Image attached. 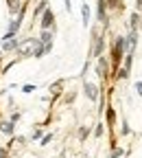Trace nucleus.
Segmentation results:
<instances>
[{
  "label": "nucleus",
  "mask_w": 142,
  "mask_h": 158,
  "mask_svg": "<svg viewBox=\"0 0 142 158\" xmlns=\"http://www.w3.org/2000/svg\"><path fill=\"white\" fill-rule=\"evenodd\" d=\"M94 73H96V77H98L103 84H107V81H109V77H112V64H109V57H105V55L96 57Z\"/></svg>",
  "instance_id": "obj_1"
},
{
  "label": "nucleus",
  "mask_w": 142,
  "mask_h": 158,
  "mask_svg": "<svg viewBox=\"0 0 142 158\" xmlns=\"http://www.w3.org/2000/svg\"><path fill=\"white\" fill-rule=\"evenodd\" d=\"M39 44L37 37H26V40H20V48L15 51L18 57H33L35 55V48Z\"/></svg>",
  "instance_id": "obj_2"
},
{
  "label": "nucleus",
  "mask_w": 142,
  "mask_h": 158,
  "mask_svg": "<svg viewBox=\"0 0 142 158\" xmlns=\"http://www.w3.org/2000/svg\"><path fill=\"white\" fill-rule=\"evenodd\" d=\"M105 37H103V33H98V31H94L92 33V51H90V55L92 57H101V55H105Z\"/></svg>",
  "instance_id": "obj_3"
},
{
  "label": "nucleus",
  "mask_w": 142,
  "mask_h": 158,
  "mask_svg": "<svg viewBox=\"0 0 142 158\" xmlns=\"http://www.w3.org/2000/svg\"><path fill=\"white\" fill-rule=\"evenodd\" d=\"M83 94H85V99L88 101H92V103H96L98 99H101V86L98 84H94V81H83Z\"/></svg>",
  "instance_id": "obj_4"
},
{
  "label": "nucleus",
  "mask_w": 142,
  "mask_h": 158,
  "mask_svg": "<svg viewBox=\"0 0 142 158\" xmlns=\"http://www.w3.org/2000/svg\"><path fill=\"white\" fill-rule=\"evenodd\" d=\"M39 29H50V31H55V13H53L50 7H46L44 13L39 15Z\"/></svg>",
  "instance_id": "obj_5"
},
{
  "label": "nucleus",
  "mask_w": 142,
  "mask_h": 158,
  "mask_svg": "<svg viewBox=\"0 0 142 158\" xmlns=\"http://www.w3.org/2000/svg\"><path fill=\"white\" fill-rule=\"evenodd\" d=\"M20 48V40L18 37H11V40H2V42H0V51H2V53H15Z\"/></svg>",
  "instance_id": "obj_6"
},
{
  "label": "nucleus",
  "mask_w": 142,
  "mask_h": 158,
  "mask_svg": "<svg viewBox=\"0 0 142 158\" xmlns=\"http://www.w3.org/2000/svg\"><path fill=\"white\" fill-rule=\"evenodd\" d=\"M125 44H127V53H136V46H138V31H131L129 29V33L125 35Z\"/></svg>",
  "instance_id": "obj_7"
},
{
  "label": "nucleus",
  "mask_w": 142,
  "mask_h": 158,
  "mask_svg": "<svg viewBox=\"0 0 142 158\" xmlns=\"http://www.w3.org/2000/svg\"><path fill=\"white\" fill-rule=\"evenodd\" d=\"M0 134L2 136H15V123H11L9 118H0Z\"/></svg>",
  "instance_id": "obj_8"
},
{
  "label": "nucleus",
  "mask_w": 142,
  "mask_h": 158,
  "mask_svg": "<svg viewBox=\"0 0 142 158\" xmlns=\"http://www.w3.org/2000/svg\"><path fill=\"white\" fill-rule=\"evenodd\" d=\"M24 0H7V7H9V15H18V11L22 9Z\"/></svg>",
  "instance_id": "obj_9"
},
{
  "label": "nucleus",
  "mask_w": 142,
  "mask_h": 158,
  "mask_svg": "<svg viewBox=\"0 0 142 158\" xmlns=\"http://www.w3.org/2000/svg\"><path fill=\"white\" fill-rule=\"evenodd\" d=\"M105 116H107V127L114 130V125H116V110H114V106L105 108Z\"/></svg>",
  "instance_id": "obj_10"
},
{
  "label": "nucleus",
  "mask_w": 142,
  "mask_h": 158,
  "mask_svg": "<svg viewBox=\"0 0 142 158\" xmlns=\"http://www.w3.org/2000/svg\"><path fill=\"white\" fill-rule=\"evenodd\" d=\"M61 92H64V81H61V79H57L55 84H50V94H53L55 99L61 94Z\"/></svg>",
  "instance_id": "obj_11"
},
{
  "label": "nucleus",
  "mask_w": 142,
  "mask_h": 158,
  "mask_svg": "<svg viewBox=\"0 0 142 158\" xmlns=\"http://www.w3.org/2000/svg\"><path fill=\"white\" fill-rule=\"evenodd\" d=\"M53 37H55V31H50V29H42L39 31V42H53Z\"/></svg>",
  "instance_id": "obj_12"
},
{
  "label": "nucleus",
  "mask_w": 142,
  "mask_h": 158,
  "mask_svg": "<svg viewBox=\"0 0 142 158\" xmlns=\"http://www.w3.org/2000/svg\"><path fill=\"white\" fill-rule=\"evenodd\" d=\"M129 29H131V31H138V29H140V13H138V11L131 13V18H129Z\"/></svg>",
  "instance_id": "obj_13"
},
{
  "label": "nucleus",
  "mask_w": 142,
  "mask_h": 158,
  "mask_svg": "<svg viewBox=\"0 0 142 158\" xmlns=\"http://www.w3.org/2000/svg\"><path fill=\"white\" fill-rule=\"evenodd\" d=\"M81 18H83V27H90V7L85 2L81 7Z\"/></svg>",
  "instance_id": "obj_14"
},
{
  "label": "nucleus",
  "mask_w": 142,
  "mask_h": 158,
  "mask_svg": "<svg viewBox=\"0 0 142 158\" xmlns=\"http://www.w3.org/2000/svg\"><path fill=\"white\" fill-rule=\"evenodd\" d=\"M53 138H55V134L53 132H46L42 138H39V145H42V147H46V145H50L53 143Z\"/></svg>",
  "instance_id": "obj_15"
},
{
  "label": "nucleus",
  "mask_w": 142,
  "mask_h": 158,
  "mask_svg": "<svg viewBox=\"0 0 142 158\" xmlns=\"http://www.w3.org/2000/svg\"><path fill=\"white\" fill-rule=\"evenodd\" d=\"M105 130H107V125H105L103 121H98V123H96V127H94V136H96V138H101V136L105 134Z\"/></svg>",
  "instance_id": "obj_16"
},
{
  "label": "nucleus",
  "mask_w": 142,
  "mask_h": 158,
  "mask_svg": "<svg viewBox=\"0 0 142 158\" xmlns=\"http://www.w3.org/2000/svg\"><path fill=\"white\" fill-rule=\"evenodd\" d=\"M20 90H22L24 94H33V92L37 90V86H35V84H22V86H20Z\"/></svg>",
  "instance_id": "obj_17"
},
{
  "label": "nucleus",
  "mask_w": 142,
  "mask_h": 158,
  "mask_svg": "<svg viewBox=\"0 0 142 158\" xmlns=\"http://www.w3.org/2000/svg\"><path fill=\"white\" fill-rule=\"evenodd\" d=\"M20 118H22V112H20V110H13V112H9V121H11V123H18Z\"/></svg>",
  "instance_id": "obj_18"
},
{
  "label": "nucleus",
  "mask_w": 142,
  "mask_h": 158,
  "mask_svg": "<svg viewBox=\"0 0 142 158\" xmlns=\"http://www.w3.org/2000/svg\"><path fill=\"white\" fill-rule=\"evenodd\" d=\"M125 154V149L123 147H118V145H114V149H112V154H109V158H120Z\"/></svg>",
  "instance_id": "obj_19"
},
{
  "label": "nucleus",
  "mask_w": 142,
  "mask_h": 158,
  "mask_svg": "<svg viewBox=\"0 0 142 158\" xmlns=\"http://www.w3.org/2000/svg\"><path fill=\"white\" fill-rule=\"evenodd\" d=\"M42 136H44V130H42V127H35L33 134H31V141H39Z\"/></svg>",
  "instance_id": "obj_20"
},
{
  "label": "nucleus",
  "mask_w": 142,
  "mask_h": 158,
  "mask_svg": "<svg viewBox=\"0 0 142 158\" xmlns=\"http://www.w3.org/2000/svg\"><path fill=\"white\" fill-rule=\"evenodd\" d=\"M77 136H79V141H85V138L90 136V130L88 127H79V134Z\"/></svg>",
  "instance_id": "obj_21"
},
{
  "label": "nucleus",
  "mask_w": 142,
  "mask_h": 158,
  "mask_svg": "<svg viewBox=\"0 0 142 158\" xmlns=\"http://www.w3.org/2000/svg\"><path fill=\"white\" fill-rule=\"evenodd\" d=\"M13 66H15V62H2V75H5V73H9Z\"/></svg>",
  "instance_id": "obj_22"
},
{
  "label": "nucleus",
  "mask_w": 142,
  "mask_h": 158,
  "mask_svg": "<svg viewBox=\"0 0 142 158\" xmlns=\"http://www.w3.org/2000/svg\"><path fill=\"white\" fill-rule=\"evenodd\" d=\"M133 88H136V92L142 97V81H136V84H133Z\"/></svg>",
  "instance_id": "obj_23"
},
{
  "label": "nucleus",
  "mask_w": 142,
  "mask_h": 158,
  "mask_svg": "<svg viewBox=\"0 0 142 158\" xmlns=\"http://www.w3.org/2000/svg\"><path fill=\"white\" fill-rule=\"evenodd\" d=\"M9 156V147H0V158H7Z\"/></svg>",
  "instance_id": "obj_24"
},
{
  "label": "nucleus",
  "mask_w": 142,
  "mask_h": 158,
  "mask_svg": "<svg viewBox=\"0 0 142 158\" xmlns=\"http://www.w3.org/2000/svg\"><path fill=\"white\" fill-rule=\"evenodd\" d=\"M120 134H125V136L129 134V125H127V121H123V132H120Z\"/></svg>",
  "instance_id": "obj_25"
},
{
  "label": "nucleus",
  "mask_w": 142,
  "mask_h": 158,
  "mask_svg": "<svg viewBox=\"0 0 142 158\" xmlns=\"http://www.w3.org/2000/svg\"><path fill=\"white\" fill-rule=\"evenodd\" d=\"M136 11L142 13V0H136Z\"/></svg>",
  "instance_id": "obj_26"
},
{
  "label": "nucleus",
  "mask_w": 142,
  "mask_h": 158,
  "mask_svg": "<svg viewBox=\"0 0 142 158\" xmlns=\"http://www.w3.org/2000/svg\"><path fill=\"white\" fill-rule=\"evenodd\" d=\"M64 5H66V11H72V2H70V0H64Z\"/></svg>",
  "instance_id": "obj_27"
},
{
  "label": "nucleus",
  "mask_w": 142,
  "mask_h": 158,
  "mask_svg": "<svg viewBox=\"0 0 142 158\" xmlns=\"http://www.w3.org/2000/svg\"><path fill=\"white\" fill-rule=\"evenodd\" d=\"M0 77H2V59H0Z\"/></svg>",
  "instance_id": "obj_28"
},
{
  "label": "nucleus",
  "mask_w": 142,
  "mask_h": 158,
  "mask_svg": "<svg viewBox=\"0 0 142 158\" xmlns=\"http://www.w3.org/2000/svg\"><path fill=\"white\" fill-rule=\"evenodd\" d=\"M0 55H2V51H0Z\"/></svg>",
  "instance_id": "obj_29"
}]
</instances>
